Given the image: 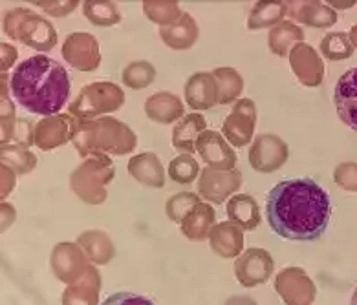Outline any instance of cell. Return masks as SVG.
Wrapping results in <instances>:
<instances>
[{
    "instance_id": "6da1fadb",
    "label": "cell",
    "mask_w": 357,
    "mask_h": 305,
    "mask_svg": "<svg viewBox=\"0 0 357 305\" xmlns=\"http://www.w3.org/2000/svg\"><path fill=\"white\" fill-rule=\"evenodd\" d=\"M266 218L279 237L315 242L330 225L332 201L326 190L310 178L280 181L266 196Z\"/></svg>"
},
{
    "instance_id": "7a4b0ae2",
    "label": "cell",
    "mask_w": 357,
    "mask_h": 305,
    "mask_svg": "<svg viewBox=\"0 0 357 305\" xmlns=\"http://www.w3.org/2000/svg\"><path fill=\"white\" fill-rule=\"evenodd\" d=\"M72 90L63 64L48 55H35L20 63L11 75V93L20 107L37 116H57Z\"/></svg>"
},
{
    "instance_id": "3957f363",
    "label": "cell",
    "mask_w": 357,
    "mask_h": 305,
    "mask_svg": "<svg viewBox=\"0 0 357 305\" xmlns=\"http://www.w3.org/2000/svg\"><path fill=\"white\" fill-rule=\"evenodd\" d=\"M72 143L81 157L127 155L136 148V134L119 119L101 117L98 121L83 123Z\"/></svg>"
},
{
    "instance_id": "277c9868",
    "label": "cell",
    "mask_w": 357,
    "mask_h": 305,
    "mask_svg": "<svg viewBox=\"0 0 357 305\" xmlns=\"http://www.w3.org/2000/svg\"><path fill=\"white\" fill-rule=\"evenodd\" d=\"M4 33L37 52H50L57 44V29L30 8H15L4 15Z\"/></svg>"
},
{
    "instance_id": "5b68a950",
    "label": "cell",
    "mask_w": 357,
    "mask_h": 305,
    "mask_svg": "<svg viewBox=\"0 0 357 305\" xmlns=\"http://www.w3.org/2000/svg\"><path fill=\"white\" fill-rule=\"evenodd\" d=\"M116 166L108 155H92L81 163L70 175V189L89 205L105 203L107 187L112 183Z\"/></svg>"
},
{
    "instance_id": "8992f818",
    "label": "cell",
    "mask_w": 357,
    "mask_h": 305,
    "mask_svg": "<svg viewBox=\"0 0 357 305\" xmlns=\"http://www.w3.org/2000/svg\"><path fill=\"white\" fill-rule=\"evenodd\" d=\"M125 104V92L114 83H92L83 86L75 101L70 104L68 114L77 121L90 123L103 114L118 111Z\"/></svg>"
},
{
    "instance_id": "52a82bcc",
    "label": "cell",
    "mask_w": 357,
    "mask_h": 305,
    "mask_svg": "<svg viewBox=\"0 0 357 305\" xmlns=\"http://www.w3.org/2000/svg\"><path fill=\"white\" fill-rule=\"evenodd\" d=\"M81 125L83 123L77 121L70 114H57V116L45 117L33 128L35 146H39V150L45 152L55 150V148L66 145L68 141H74Z\"/></svg>"
},
{
    "instance_id": "ba28073f",
    "label": "cell",
    "mask_w": 357,
    "mask_h": 305,
    "mask_svg": "<svg viewBox=\"0 0 357 305\" xmlns=\"http://www.w3.org/2000/svg\"><path fill=\"white\" fill-rule=\"evenodd\" d=\"M275 291L284 305H312L317 287L301 267H286L275 276Z\"/></svg>"
},
{
    "instance_id": "9c48e42d",
    "label": "cell",
    "mask_w": 357,
    "mask_h": 305,
    "mask_svg": "<svg viewBox=\"0 0 357 305\" xmlns=\"http://www.w3.org/2000/svg\"><path fill=\"white\" fill-rule=\"evenodd\" d=\"M289 157V146L275 134H262L253 141L250 148V165L255 172L271 174L282 169Z\"/></svg>"
},
{
    "instance_id": "30bf717a",
    "label": "cell",
    "mask_w": 357,
    "mask_h": 305,
    "mask_svg": "<svg viewBox=\"0 0 357 305\" xmlns=\"http://www.w3.org/2000/svg\"><path fill=\"white\" fill-rule=\"evenodd\" d=\"M273 256L266 249L251 247L236 258L235 276L240 286L251 289L266 283L273 274Z\"/></svg>"
},
{
    "instance_id": "8fae6325",
    "label": "cell",
    "mask_w": 357,
    "mask_h": 305,
    "mask_svg": "<svg viewBox=\"0 0 357 305\" xmlns=\"http://www.w3.org/2000/svg\"><path fill=\"white\" fill-rule=\"evenodd\" d=\"M257 125V107L251 99H240L222 125V136L236 148L250 145Z\"/></svg>"
},
{
    "instance_id": "7c38bea8",
    "label": "cell",
    "mask_w": 357,
    "mask_h": 305,
    "mask_svg": "<svg viewBox=\"0 0 357 305\" xmlns=\"http://www.w3.org/2000/svg\"><path fill=\"white\" fill-rule=\"evenodd\" d=\"M63 57L77 72H93L101 66L98 39L86 31H75L66 37L63 44Z\"/></svg>"
},
{
    "instance_id": "4fadbf2b",
    "label": "cell",
    "mask_w": 357,
    "mask_h": 305,
    "mask_svg": "<svg viewBox=\"0 0 357 305\" xmlns=\"http://www.w3.org/2000/svg\"><path fill=\"white\" fill-rule=\"evenodd\" d=\"M52 272L63 283L72 286L89 271V258L77 243H59L55 245L50 258Z\"/></svg>"
},
{
    "instance_id": "5bb4252c",
    "label": "cell",
    "mask_w": 357,
    "mask_h": 305,
    "mask_svg": "<svg viewBox=\"0 0 357 305\" xmlns=\"http://www.w3.org/2000/svg\"><path fill=\"white\" fill-rule=\"evenodd\" d=\"M240 185H242L240 170H215L206 166L200 172L198 194L209 203L222 205L231 194H235Z\"/></svg>"
},
{
    "instance_id": "9a60e30c",
    "label": "cell",
    "mask_w": 357,
    "mask_h": 305,
    "mask_svg": "<svg viewBox=\"0 0 357 305\" xmlns=\"http://www.w3.org/2000/svg\"><path fill=\"white\" fill-rule=\"evenodd\" d=\"M289 66L294 70L298 83L308 88H317L323 84L324 79V63L319 57L313 46L306 42L297 44L288 55Z\"/></svg>"
},
{
    "instance_id": "2e32d148",
    "label": "cell",
    "mask_w": 357,
    "mask_h": 305,
    "mask_svg": "<svg viewBox=\"0 0 357 305\" xmlns=\"http://www.w3.org/2000/svg\"><path fill=\"white\" fill-rule=\"evenodd\" d=\"M196 152L209 169L235 170L236 154L222 134L206 130L196 141Z\"/></svg>"
},
{
    "instance_id": "e0dca14e",
    "label": "cell",
    "mask_w": 357,
    "mask_h": 305,
    "mask_svg": "<svg viewBox=\"0 0 357 305\" xmlns=\"http://www.w3.org/2000/svg\"><path fill=\"white\" fill-rule=\"evenodd\" d=\"M185 102L192 110H209L220 104V88L213 73L196 72L185 83Z\"/></svg>"
},
{
    "instance_id": "ac0fdd59",
    "label": "cell",
    "mask_w": 357,
    "mask_h": 305,
    "mask_svg": "<svg viewBox=\"0 0 357 305\" xmlns=\"http://www.w3.org/2000/svg\"><path fill=\"white\" fill-rule=\"evenodd\" d=\"M333 102L339 119L357 132V68L348 70L339 77L333 90Z\"/></svg>"
},
{
    "instance_id": "d6986e66",
    "label": "cell",
    "mask_w": 357,
    "mask_h": 305,
    "mask_svg": "<svg viewBox=\"0 0 357 305\" xmlns=\"http://www.w3.org/2000/svg\"><path fill=\"white\" fill-rule=\"evenodd\" d=\"M209 245L220 258H238L244 252V230L233 221L216 223L209 234Z\"/></svg>"
},
{
    "instance_id": "ffe728a7",
    "label": "cell",
    "mask_w": 357,
    "mask_h": 305,
    "mask_svg": "<svg viewBox=\"0 0 357 305\" xmlns=\"http://www.w3.org/2000/svg\"><path fill=\"white\" fill-rule=\"evenodd\" d=\"M288 15L310 28H332L339 20L335 10L323 2H288Z\"/></svg>"
},
{
    "instance_id": "44dd1931",
    "label": "cell",
    "mask_w": 357,
    "mask_h": 305,
    "mask_svg": "<svg viewBox=\"0 0 357 305\" xmlns=\"http://www.w3.org/2000/svg\"><path fill=\"white\" fill-rule=\"evenodd\" d=\"M128 174L132 175L137 183L147 185L151 189H162L165 185V170L162 161L152 152H143L128 161Z\"/></svg>"
},
{
    "instance_id": "7402d4cb",
    "label": "cell",
    "mask_w": 357,
    "mask_h": 305,
    "mask_svg": "<svg viewBox=\"0 0 357 305\" xmlns=\"http://www.w3.org/2000/svg\"><path fill=\"white\" fill-rule=\"evenodd\" d=\"M99 292H101V274L96 267L90 265L81 280L64 289L63 305H98Z\"/></svg>"
},
{
    "instance_id": "603a6c76",
    "label": "cell",
    "mask_w": 357,
    "mask_h": 305,
    "mask_svg": "<svg viewBox=\"0 0 357 305\" xmlns=\"http://www.w3.org/2000/svg\"><path fill=\"white\" fill-rule=\"evenodd\" d=\"M183 102L178 95L171 92H158L145 101V114L151 121L160 125H171V123L183 119Z\"/></svg>"
},
{
    "instance_id": "cb8c5ba5",
    "label": "cell",
    "mask_w": 357,
    "mask_h": 305,
    "mask_svg": "<svg viewBox=\"0 0 357 305\" xmlns=\"http://www.w3.org/2000/svg\"><path fill=\"white\" fill-rule=\"evenodd\" d=\"M216 210L209 203H198L191 212L187 214L185 219L180 223L181 234L191 242H204L209 240V234L216 223Z\"/></svg>"
},
{
    "instance_id": "d4e9b609",
    "label": "cell",
    "mask_w": 357,
    "mask_h": 305,
    "mask_svg": "<svg viewBox=\"0 0 357 305\" xmlns=\"http://www.w3.org/2000/svg\"><path fill=\"white\" fill-rule=\"evenodd\" d=\"M207 130L206 117L200 114H189L183 119L176 123L174 130H172V145L181 154H189L196 152V141L198 137Z\"/></svg>"
},
{
    "instance_id": "484cf974",
    "label": "cell",
    "mask_w": 357,
    "mask_h": 305,
    "mask_svg": "<svg viewBox=\"0 0 357 305\" xmlns=\"http://www.w3.org/2000/svg\"><path fill=\"white\" fill-rule=\"evenodd\" d=\"M160 37L171 49H189L198 40V26L191 13L183 11L178 22L160 28Z\"/></svg>"
},
{
    "instance_id": "4316f807",
    "label": "cell",
    "mask_w": 357,
    "mask_h": 305,
    "mask_svg": "<svg viewBox=\"0 0 357 305\" xmlns=\"http://www.w3.org/2000/svg\"><path fill=\"white\" fill-rule=\"evenodd\" d=\"M225 214L229 221L238 225L242 230H255L260 225V208L257 199L250 194H235L229 199Z\"/></svg>"
},
{
    "instance_id": "83f0119b",
    "label": "cell",
    "mask_w": 357,
    "mask_h": 305,
    "mask_svg": "<svg viewBox=\"0 0 357 305\" xmlns=\"http://www.w3.org/2000/svg\"><path fill=\"white\" fill-rule=\"evenodd\" d=\"M77 245L96 265H107L116 256V247H114L112 240L103 230H86L77 237Z\"/></svg>"
},
{
    "instance_id": "f1b7e54d",
    "label": "cell",
    "mask_w": 357,
    "mask_h": 305,
    "mask_svg": "<svg viewBox=\"0 0 357 305\" xmlns=\"http://www.w3.org/2000/svg\"><path fill=\"white\" fill-rule=\"evenodd\" d=\"M301 42H304L303 28H298L289 20H282L280 24L269 29L268 46L271 54L279 55V57H288L289 52Z\"/></svg>"
},
{
    "instance_id": "f546056e",
    "label": "cell",
    "mask_w": 357,
    "mask_h": 305,
    "mask_svg": "<svg viewBox=\"0 0 357 305\" xmlns=\"http://www.w3.org/2000/svg\"><path fill=\"white\" fill-rule=\"evenodd\" d=\"M288 15V2H257L248 19L250 29L275 28Z\"/></svg>"
},
{
    "instance_id": "4dcf8cb0",
    "label": "cell",
    "mask_w": 357,
    "mask_h": 305,
    "mask_svg": "<svg viewBox=\"0 0 357 305\" xmlns=\"http://www.w3.org/2000/svg\"><path fill=\"white\" fill-rule=\"evenodd\" d=\"M0 159H2V165L10 166L20 175L30 174L37 166V157L33 152H30L22 145H11V143L2 145L0 146Z\"/></svg>"
},
{
    "instance_id": "1f68e13d",
    "label": "cell",
    "mask_w": 357,
    "mask_h": 305,
    "mask_svg": "<svg viewBox=\"0 0 357 305\" xmlns=\"http://www.w3.org/2000/svg\"><path fill=\"white\" fill-rule=\"evenodd\" d=\"M83 13L93 26H101V28L116 26L121 22V13H119L118 6L114 2H107V0H86L83 2Z\"/></svg>"
},
{
    "instance_id": "d6a6232c",
    "label": "cell",
    "mask_w": 357,
    "mask_h": 305,
    "mask_svg": "<svg viewBox=\"0 0 357 305\" xmlns=\"http://www.w3.org/2000/svg\"><path fill=\"white\" fill-rule=\"evenodd\" d=\"M143 13L147 15L149 20L165 28V26L178 22L183 11L180 10V4L174 0H145Z\"/></svg>"
},
{
    "instance_id": "836d02e7",
    "label": "cell",
    "mask_w": 357,
    "mask_h": 305,
    "mask_svg": "<svg viewBox=\"0 0 357 305\" xmlns=\"http://www.w3.org/2000/svg\"><path fill=\"white\" fill-rule=\"evenodd\" d=\"M354 44L347 33L342 31H333V33L324 35L321 40V54L328 61L339 63V61H347L354 55Z\"/></svg>"
},
{
    "instance_id": "e575fe53",
    "label": "cell",
    "mask_w": 357,
    "mask_h": 305,
    "mask_svg": "<svg viewBox=\"0 0 357 305\" xmlns=\"http://www.w3.org/2000/svg\"><path fill=\"white\" fill-rule=\"evenodd\" d=\"M156 79V68L147 61H134L121 72L123 84L130 90H143L151 86Z\"/></svg>"
},
{
    "instance_id": "d590c367",
    "label": "cell",
    "mask_w": 357,
    "mask_h": 305,
    "mask_svg": "<svg viewBox=\"0 0 357 305\" xmlns=\"http://www.w3.org/2000/svg\"><path fill=\"white\" fill-rule=\"evenodd\" d=\"M213 75L218 81L220 88V104H229L236 101L244 90V79L235 68H216Z\"/></svg>"
},
{
    "instance_id": "8d00e7d4",
    "label": "cell",
    "mask_w": 357,
    "mask_h": 305,
    "mask_svg": "<svg viewBox=\"0 0 357 305\" xmlns=\"http://www.w3.org/2000/svg\"><path fill=\"white\" fill-rule=\"evenodd\" d=\"M198 174H200V166L195 157L189 154H180L169 165V178L174 183L191 185L192 181L198 180Z\"/></svg>"
},
{
    "instance_id": "74e56055",
    "label": "cell",
    "mask_w": 357,
    "mask_h": 305,
    "mask_svg": "<svg viewBox=\"0 0 357 305\" xmlns=\"http://www.w3.org/2000/svg\"><path fill=\"white\" fill-rule=\"evenodd\" d=\"M200 203V196L192 194V192H178L176 196H172L165 205L167 218L174 223H181L185 219V216L191 212L196 205Z\"/></svg>"
},
{
    "instance_id": "f35d334b",
    "label": "cell",
    "mask_w": 357,
    "mask_h": 305,
    "mask_svg": "<svg viewBox=\"0 0 357 305\" xmlns=\"http://www.w3.org/2000/svg\"><path fill=\"white\" fill-rule=\"evenodd\" d=\"M333 181L339 189L357 192V163H341L333 170Z\"/></svg>"
},
{
    "instance_id": "ab89813d",
    "label": "cell",
    "mask_w": 357,
    "mask_h": 305,
    "mask_svg": "<svg viewBox=\"0 0 357 305\" xmlns=\"http://www.w3.org/2000/svg\"><path fill=\"white\" fill-rule=\"evenodd\" d=\"M35 4L39 6L43 11L52 15V17H66V15L77 10L79 2L77 0H63V2H46V0H40V2H35Z\"/></svg>"
},
{
    "instance_id": "60d3db41",
    "label": "cell",
    "mask_w": 357,
    "mask_h": 305,
    "mask_svg": "<svg viewBox=\"0 0 357 305\" xmlns=\"http://www.w3.org/2000/svg\"><path fill=\"white\" fill-rule=\"evenodd\" d=\"M101 305H156L147 296L132 295V292H116V295L108 296L107 300Z\"/></svg>"
},
{
    "instance_id": "b9f144b4",
    "label": "cell",
    "mask_w": 357,
    "mask_h": 305,
    "mask_svg": "<svg viewBox=\"0 0 357 305\" xmlns=\"http://www.w3.org/2000/svg\"><path fill=\"white\" fill-rule=\"evenodd\" d=\"M0 49H2V73H6L17 61V49L8 42L0 44Z\"/></svg>"
},
{
    "instance_id": "7bdbcfd3",
    "label": "cell",
    "mask_w": 357,
    "mask_h": 305,
    "mask_svg": "<svg viewBox=\"0 0 357 305\" xmlns=\"http://www.w3.org/2000/svg\"><path fill=\"white\" fill-rule=\"evenodd\" d=\"M2 180H4V185H2V198H6L8 192H11L13 187H15V174L11 172L10 166L2 165Z\"/></svg>"
},
{
    "instance_id": "ee69618b",
    "label": "cell",
    "mask_w": 357,
    "mask_h": 305,
    "mask_svg": "<svg viewBox=\"0 0 357 305\" xmlns=\"http://www.w3.org/2000/svg\"><path fill=\"white\" fill-rule=\"evenodd\" d=\"M224 305H259V304H257L251 296L235 295V296H229V298L225 300Z\"/></svg>"
},
{
    "instance_id": "f6af8a7d",
    "label": "cell",
    "mask_w": 357,
    "mask_h": 305,
    "mask_svg": "<svg viewBox=\"0 0 357 305\" xmlns=\"http://www.w3.org/2000/svg\"><path fill=\"white\" fill-rule=\"evenodd\" d=\"M328 4H330L332 10H350V8H354L357 2L356 0H347V2H344V0H330Z\"/></svg>"
},
{
    "instance_id": "bcb514c9",
    "label": "cell",
    "mask_w": 357,
    "mask_h": 305,
    "mask_svg": "<svg viewBox=\"0 0 357 305\" xmlns=\"http://www.w3.org/2000/svg\"><path fill=\"white\" fill-rule=\"evenodd\" d=\"M348 37H350V40H352L354 48H357V24L352 26V29H350V33H348Z\"/></svg>"
},
{
    "instance_id": "7dc6e473",
    "label": "cell",
    "mask_w": 357,
    "mask_h": 305,
    "mask_svg": "<svg viewBox=\"0 0 357 305\" xmlns=\"http://www.w3.org/2000/svg\"><path fill=\"white\" fill-rule=\"evenodd\" d=\"M350 305H357V287H356V291H354V295H352V300H350Z\"/></svg>"
}]
</instances>
